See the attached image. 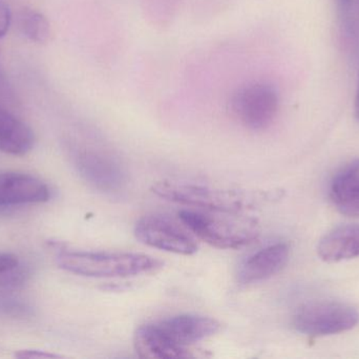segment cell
Instances as JSON below:
<instances>
[{"mask_svg":"<svg viewBox=\"0 0 359 359\" xmlns=\"http://www.w3.org/2000/svg\"><path fill=\"white\" fill-rule=\"evenodd\" d=\"M219 328L217 320L207 316H172L141 326L135 334V349L144 358H188V346L212 337Z\"/></svg>","mask_w":359,"mask_h":359,"instance_id":"1","label":"cell"},{"mask_svg":"<svg viewBox=\"0 0 359 359\" xmlns=\"http://www.w3.org/2000/svg\"><path fill=\"white\" fill-rule=\"evenodd\" d=\"M182 223L196 237L219 249H240L259 237V223L238 212L183 210Z\"/></svg>","mask_w":359,"mask_h":359,"instance_id":"2","label":"cell"},{"mask_svg":"<svg viewBox=\"0 0 359 359\" xmlns=\"http://www.w3.org/2000/svg\"><path fill=\"white\" fill-rule=\"evenodd\" d=\"M57 263L69 273L97 278H130L151 273L163 265L159 259L142 253L67 250L59 252Z\"/></svg>","mask_w":359,"mask_h":359,"instance_id":"3","label":"cell"},{"mask_svg":"<svg viewBox=\"0 0 359 359\" xmlns=\"http://www.w3.org/2000/svg\"><path fill=\"white\" fill-rule=\"evenodd\" d=\"M151 190L163 200L196 210L242 213L253 206L250 193L206 183L162 181L155 183Z\"/></svg>","mask_w":359,"mask_h":359,"instance_id":"4","label":"cell"},{"mask_svg":"<svg viewBox=\"0 0 359 359\" xmlns=\"http://www.w3.org/2000/svg\"><path fill=\"white\" fill-rule=\"evenodd\" d=\"M359 322L356 308L341 301H318L302 305L293 314V328L311 337L339 334L355 328Z\"/></svg>","mask_w":359,"mask_h":359,"instance_id":"5","label":"cell"},{"mask_svg":"<svg viewBox=\"0 0 359 359\" xmlns=\"http://www.w3.org/2000/svg\"><path fill=\"white\" fill-rule=\"evenodd\" d=\"M230 103L232 112L243 126L259 131L273 122L280 100L273 86L257 82L238 89Z\"/></svg>","mask_w":359,"mask_h":359,"instance_id":"6","label":"cell"},{"mask_svg":"<svg viewBox=\"0 0 359 359\" xmlns=\"http://www.w3.org/2000/svg\"><path fill=\"white\" fill-rule=\"evenodd\" d=\"M135 235L151 248L179 255H194L198 244L185 226L164 215H147L137 221Z\"/></svg>","mask_w":359,"mask_h":359,"instance_id":"7","label":"cell"},{"mask_svg":"<svg viewBox=\"0 0 359 359\" xmlns=\"http://www.w3.org/2000/svg\"><path fill=\"white\" fill-rule=\"evenodd\" d=\"M75 166L86 183L104 193H117L128 183V172L121 160L105 150H79Z\"/></svg>","mask_w":359,"mask_h":359,"instance_id":"8","label":"cell"},{"mask_svg":"<svg viewBox=\"0 0 359 359\" xmlns=\"http://www.w3.org/2000/svg\"><path fill=\"white\" fill-rule=\"evenodd\" d=\"M50 196L48 185L32 175L0 172V207L42 204Z\"/></svg>","mask_w":359,"mask_h":359,"instance_id":"9","label":"cell"},{"mask_svg":"<svg viewBox=\"0 0 359 359\" xmlns=\"http://www.w3.org/2000/svg\"><path fill=\"white\" fill-rule=\"evenodd\" d=\"M290 249L284 242L271 244L251 255L238 270V280L242 285L263 282L284 269L289 261Z\"/></svg>","mask_w":359,"mask_h":359,"instance_id":"10","label":"cell"},{"mask_svg":"<svg viewBox=\"0 0 359 359\" xmlns=\"http://www.w3.org/2000/svg\"><path fill=\"white\" fill-rule=\"evenodd\" d=\"M34 143L33 131L16 115L14 109L0 105V152L23 156L33 149Z\"/></svg>","mask_w":359,"mask_h":359,"instance_id":"11","label":"cell"},{"mask_svg":"<svg viewBox=\"0 0 359 359\" xmlns=\"http://www.w3.org/2000/svg\"><path fill=\"white\" fill-rule=\"evenodd\" d=\"M318 254L326 263H339L359 257V225H343L323 236Z\"/></svg>","mask_w":359,"mask_h":359,"instance_id":"12","label":"cell"},{"mask_svg":"<svg viewBox=\"0 0 359 359\" xmlns=\"http://www.w3.org/2000/svg\"><path fill=\"white\" fill-rule=\"evenodd\" d=\"M337 210L349 217H359V158L337 173L330 188Z\"/></svg>","mask_w":359,"mask_h":359,"instance_id":"13","label":"cell"},{"mask_svg":"<svg viewBox=\"0 0 359 359\" xmlns=\"http://www.w3.org/2000/svg\"><path fill=\"white\" fill-rule=\"evenodd\" d=\"M16 25L21 35L29 41L44 44L50 39V22L39 11L31 8H21L16 15Z\"/></svg>","mask_w":359,"mask_h":359,"instance_id":"14","label":"cell"},{"mask_svg":"<svg viewBox=\"0 0 359 359\" xmlns=\"http://www.w3.org/2000/svg\"><path fill=\"white\" fill-rule=\"evenodd\" d=\"M27 270L21 263L14 269L0 273V291L8 292L20 288L27 282Z\"/></svg>","mask_w":359,"mask_h":359,"instance_id":"15","label":"cell"},{"mask_svg":"<svg viewBox=\"0 0 359 359\" xmlns=\"http://www.w3.org/2000/svg\"><path fill=\"white\" fill-rule=\"evenodd\" d=\"M344 14L351 27H359V0H341Z\"/></svg>","mask_w":359,"mask_h":359,"instance_id":"16","label":"cell"},{"mask_svg":"<svg viewBox=\"0 0 359 359\" xmlns=\"http://www.w3.org/2000/svg\"><path fill=\"white\" fill-rule=\"evenodd\" d=\"M12 23V11L6 0H0V38L8 34Z\"/></svg>","mask_w":359,"mask_h":359,"instance_id":"17","label":"cell"},{"mask_svg":"<svg viewBox=\"0 0 359 359\" xmlns=\"http://www.w3.org/2000/svg\"><path fill=\"white\" fill-rule=\"evenodd\" d=\"M20 265V261L16 255L12 253L0 252V273L14 269Z\"/></svg>","mask_w":359,"mask_h":359,"instance_id":"18","label":"cell"},{"mask_svg":"<svg viewBox=\"0 0 359 359\" xmlns=\"http://www.w3.org/2000/svg\"><path fill=\"white\" fill-rule=\"evenodd\" d=\"M18 358H58V355L54 354L46 353V352L36 351V350H23L15 354Z\"/></svg>","mask_w":359,"mask_h":359,"instance_id":"19","label":"cell"},{"mask_svg":"<svg viewBox=\"0 0 359 359\" xmlns=\"http://www.w3.org/2000/svg\"><path fill=\"white\" fill-rule=\"evenodd\" d=\"M355 116L358 119H359V82H358V93H356V98H355Z\"/></svg>","mask_w":359,"mask_h":359,"instance_id":"20","label":"cell"}]
</instances>
